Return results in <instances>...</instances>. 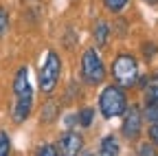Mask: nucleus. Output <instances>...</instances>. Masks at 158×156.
<instances>
[{
	"instance_id": "obj_17",
	"label": "nucleus",
	"mask_w": 158,
	"mask_h": 156,
	"mask_svg": "<svg viewBox=\"0 0 158 156\" xmlns=\"http://www.w3.org/2000/svg\"><path fill=\"white\" fill-rule=\"evenodd\" d=\"M35 154H46V156H57L59 154V150H57V145H51V143H44V145H40L37 150H35Z\"/></svg>"
},
{
	"instance_id": "obj_1",
	"label": "nucleus",
	"mask_w": 158,
	"mask_h": 156,
	"mask_svg": "<svg viewBox=\"0 0 158 156\" xmlns=\"http://www.w3.org/2000/svg\"><path fill=\"white\" fill-rule=\"evenodd\" d=\"M33 112V84L29 77V66H20L13 77V108L11 119L13 123H24Z\"/></svg>"
},
{
	"instance_id": "obj_13",
	"label": "nucleus",
	"mask_w": 158,
	"mask_h": 156,
	"mask_svg": "<svg viewBox=\"0 0 158 156\" xmlns=\"http://www.w3.org/2000/svg\"><path fill=\"white\" fill-rule=\"evenodd\" d=\"M127 2H130V0H103L106 9L112 11V13H121V11L127 7Z\"/></svg>"
},
{
	"instance_id": "obj_18",
	"label": "nucleus",
	"mask_w": 158,
	"mask_h": 156,
	"mask_svg": "<svg viewBox=\"0 0 158 156\" xmlns=\"http://www.w3.org/2000/svg\"><path fill=\"white\" fill-rule=\"evenodd\" d=\"M141 51H143V57H145V62H152L158 48H156V44H154V42H147V44H143V46H141Z\"/></svg>"
},
{
	"instance_id": "obj_12",
	"label": "nucleus",
	"mask_w": 158,
	"mask_h": 156,
	"mask_svg": "<svg viewBox=\"0 0 158 156\" xmlns=\"http://www.w3.org/2000/svg\"><path fill=\"white\" fill-rule=\"evenodd\" d=\"M143 106H156L158 108V82L147 84V88L143 90Z\"/></svg>"
},
{
	"instance_id": "obj_21",
	"label": "nucleus",
	"mask_w": 158,
	"mask_h": 156,
	"mask_svg": "<svg viewBox=\"0 0 158 156\" xmlns=\"http://www.w3.org/2000/svg\"><path fill=\"white\" fill-rule=\"evenodd\" d=\"M143 2H145V5H152V7H154V5H158V0H143Z\"/></svg>"
},
{
	"instance_id": "obj_15",
	"label": "nucleus",
	"mask_w": 158,
	"mask_h": 156,
	"mask_svg": "<svg viewBox=\"0 0 158 156\" xmlns=\"http://www.w3.org/2000/svg\"><path fill=\"white\" fill-rule=\"evenodd\" d=\"M143 119L147 123H158V108L156 106H143Z\"/></svg>"
},
{
	"instance_id": "obj_14",
	"label": "nucleus",
	"mask_w": 158,
	"mask_h": 156,
	"mask_svg": "<svg viewBox=\"0 0 158 156\" xmlns=\"http://www.w3.org/2000/svg\"><path fill=\"white\" fill-rule=\"evenodd\" d=\"M7 31H9V11L0 5V40L7 35Z\"/></svg>"
},
{
	"instance_id": "obj_11",
	"label": "nucleus",
	"mask_w": 158,
	"mask_h": 156,
	"mask_svg": "<svg viewBox=\"0 0 158 156\" xmlns=\"http://www.w3.org/2000/svg\"><path fill=\"white\" fill-rule=\"evenodd\" d=\"M77 123L81 125V128H90L92 123H94V108H90V106H84V108H79L77 110Z\"/></svg>"
},
{
	"instance_id": "obj_22",
	"label": "nucleus",
	"mask_w": 158,
	"mask_h": 156,
	"mask_svg": "<svg viewBox=\"0 0 158 156\" xmlns=\"http://www.w3.org/2000/svg\"><path fill=\"white\" fill-rule=\"evenodd\" d=\"M154 79H156V82H158V70H156V73H154Z\"/></svg>"
},
{
	"instance_id": "obj_7",
	"label": "nucleus",
	"mask_w": 158,
	"mask_h": 156,
	"mask_svg": "<svg viewBox=\"0 0 158 156\" xmlns=\"http://www.w3.org/2000/svg\"><path fill=\"white\" fill-rule=\"evenodd\" d=\"M57 150L62 152V154H66V156H75V154H79L84 150V136L79 134L77 130H66V132H62L59 134V141H57Z\"/></svg>"
},
{
	"instance_id": "obj_16",
	"label": "nucleus",
	"mask_w": 158,
	"mask_h": 156,
	"mask_svg": "<svg viewBox=\"0 0 158 156\" xmlns=\"http://www.w3.org/2000/svg\"><path fill=\"white\" fill-rule=\"evenodd\" d=\"M11 152V139L5 130H0V156H5Z\"/></svg>"
},
{
	"instance_id": "obj_20",
	"label": "nucleus",
	"mask_w": 158,
	"mask_h": 156,
	"mask_svg": "<svg viewBox=\"0 0 158 156\" xmlns=\"http://www.w3.org/2000/svg\"><path fill=\"white\" fill-rule=\"evenodd\" d=\"M147 136H149V141L158 147V123H152V125L147 128Z\"/></svg>"
},
{
	"instance_id": "obj_6",
	"label": "nucleus",
	"mask_w": 158,
	"mask_h": 156,
	"mask_svg": "<svg viewBox=\"0 0 158 156\" xmlns=\"http://www.w3.org/2000/svg\"><path fill=\"white\" fill-rule=\"evenodd\" d=\"M121 116H123L121 134L125 136L127 141H138V136H141V132H143V123H145L141 106H138V103H130Z\"/></svg>"
},
{
	"instance_id": "obj_5",
	"label": "nucleus",
	"mask_w": 158,
	"mask_h": 156,
	"mask_svg": "<svg viewBox=\"0 0 158 156\" xmlns=\"http://www.w3.org/2000/svg\"><path fill=\"white\" fill-rule=\"evenodd\" d=\"M127 108V95L125 88H121L118 84H110L101 90L99 95V112L103 119H116L121 116Z\"/></svg>"
},
{
	"instance_id": "obj_19",
	"label": "nucleus",
	"mask_w": 158,
	"mask_h": 156,
	"mask_svg": "<svg viewBox=\"0 0 158 156\" xmlns=\"http://www.w3.org/2000/svg\"><path fill=\"white\" fill-rule=\"evenodd\" d=\"M158 152V147L149 141V143H143L141 147H138V154H141V156H152V154H156Z\"/></svg>"
},
{
	"instance_id": "obj_8",
	"label": "nucleus",
	"mask_w": 158,
	"mask_h": 156,
	"mask_svg": "<svg viewBox=\"0 0 158 156\" xmlns=\"http://www.w3.org/2000/svg\"><path fill=\"white\" fill-rule=\"evenodd\" d=\"M92 40H94V44L101 48V46H106L108 42H110V24L106 22V20H99L97 24H94V29H92Z\"/></svg>"
},
{
	"instance_id": "obj_3",
	"label": "nucleus",
	"mask_w": 158,
	"mask_h": 156,
	"mask_svg": "<svg viewBox=\"0 0 158 156\" xmlns=\"http://www.w3.org/2000/svg\"><path fill=\"white\" fill-rule=\"evenodd\" d=\"M79 75L86 86H101L106 82V64L99 55V48L97 46H88L84 53H81V62H79Z\"/></svg>"
},
{
	"instance_id": "obj_9",
	"label": "nucleus",
	"mask_w": 158,
	"mask_h": 156,
	"mask_svg": "<svg viewBox=\"0 0 158 156\" xmlns=\"http://www.w3.org/2000/svg\"><path fill=\"white\" fill-rule=\"evenodd\" d=\"M121 152V145H118L116 141V136L114 134H108L101 139V145H99V154H103V156H112V154H118Z\"/></svg>"
},
{
	"instance_id": "obj_10",
	"label": "nucleus",
	"mask_w": 158,
	"mask_h": 156,
	"mask_svg": "<svg viewBox=\"0 0 158 156\" xmlns=\"http://www.w3.org/2000/svg\"><path fill=\"white\" fill-rule=\"evenodd\" d=\"M57 112H59L57 103H55L53 99H48V101L42 106V114H40V121H42V123H53V121L57 119Z\"/></svg>"
},
{
	"instance_id": "obj_2",
	"label": "nucleus",
	"mask_w": 158,
	"mask_h": 156,
	"mask_svg": "<svg viewBox=\"0 0 158 156\" xmlns=\"http://www.w3.org/2000/svg\"><path fill=\"white\" fill-rule=\"evenodd\" d=\"M62 70H64V62L59 57L57 51H46V57L44 62L40 64V70H37V86H40V92L51 97L57 86H59V79H62Z\"/></svg>"
},
{
	"instance_id": "obj_4",
	"label": "nucleus",
	"mask_w": 158,
	"mask_h": 156,
	"mask_svg": "<svg viewBox=\"0 0 158 156\" xmlns=\"http://www.w3.org/2000/svg\"><path fill=\"white\" fill-rule=\"evenodd\" d=\"M110 73H112L114 84H118L121 88H134V86L138 84V75H141L136 57H134L132 53H127V51L116 53Z\"/></svg>"
}]
</instances>
